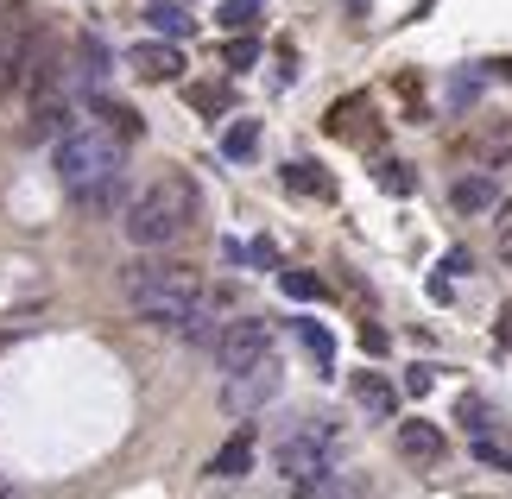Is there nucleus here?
<instances>
[{
  "label": "nucleus",
  "mask_w": 512,
  "mask_h": 499,
  "mask_svg": "<svg viewBox=\"0 0 512 499\" xmlns=\"http://www.w3.org/2000/svg\"><path fill=\"white\" fill-rule=\"evenodd\" d=\"M190 215H196V184L190 177H159L152 190H140L127 203L121 228H127L133 247H171L177 234L190 228Z\"/></svg>",
  "instance_id": "obj_1"
},
{
  "label": "nucleus",
  "mask_w": 512,
  "mask_h": 499,
  "mask_svg": "<svg viewBox=\"0 0 512 499\" xmlns=\"http://www.w3.org/2000/svg\"><path fill=\"white\" fill-rule=\"evenodd\" d=\"M121 291H127V304L140 310L146 323H159V329H177L190 316V304L203 297V285H196L190 266H127Z\"/></svg>",
  "instance_id": "obj_2"
},
{
  "label": "nucleus",
  "mask_w": 512,
  "mask_h": 499,
  "mask_svg": "<svg viewBox=\"0 0 512 499\" xmlns=\"http://www.w3.org/2000/svg\"><path fill=\"white\" fill-rule=\"evenodd\" d=\"M121 158L127 152H121V139H114L108 127H70V133H57V146H51V165H57L64 196L114 177V171H121Z\"/></svg>",
  "instance_id": "obj_3"
},
{
  "label": "nucleus",
  "mask_w": 512,
  "mask_h": 499,
  "mask_svg": "<svg viewBox=\"0 0 512 499\" xmlns=\"http://www.w3.org/2000/svg\"><path fill=\"white\" fill-rule=\"evenodd\" d=\"M272 462H279L285 481H310V474L336 468V424H329V417L291 424V430L279 436V449H272Z\"/></svg>",
  "instance_id": "obj_4"
},
{
  "label": "nucleus",
  "mask_w": 512,
  "mask_h": 499,
  "mask_svg": "<svg viewBox=\"0 0 512 499\" xmlns=\"http://www.w3.org/2000/svg\"><path fill=\"white\" fill-rule=\"evenodd\" d=\"M279 386H285V373L266 354V361H253V367H241V373L222 379V411L228 417H253V411H266L272 398H279Z\"/></svg>",
  "instance_id": "obj_5"
},
{
  "label": "nucleus",
  "mask_w": 512,
  "mask_h": 499,
  "mask_svg": "<svg viewBox=\"0 0 512 499\" xmlns=\"http://www.w3.org/2000/svg\"><path fill=\"white\" fill-rule=\"evenodd\" d=\"M266 354H272V323H266V316L222 323V335H215V367H222V373H241L253 361H266Z\"/></svg>",
  "instance_id": "obj_6"
},
{
  "label": "nucleus",
  "mask_w": 512,
  "mask_h": 499,
  "mask_svg": "<svg viewBox=\"0 0 512 499\" xmlns=\"http://www.w3.org/2000/svg\"><path fill=\"white\" fill-rule=\"evenodd\" d=\"M449 203H456L462 215H494L500 209V177L494 171H468L449 184Z\"/></svg>",
  "instance_id": "obj_7"
},
{
  "label": "nucleus",
  "mask_w": 512,
  "mask_h": 499,
  "mask_svg": "<svg viewBox=\"0 0 512 499\" xmlns=\"http://www.w3.org/2000/svg\"><path fill=\"white\" fill-rule=\"evenodd\" d=\"M127 64L140 70L146 83H177V76H184V51H177V45H133Z\"/></svg>",
  "instance_id": "obj_8"
},
{
  "label": "nucleus",
  "mask_w": 512,
  "mask_h": 499,
  "mask_svg": "<svg viewBox=\"0 0 512 499\" xmlns=\"http://www.w3.org/2000/svg\"><path fill=\"white\" fill-rule=\"evenodd\" d=\"M247 468H253V430L241 424V430H234V436H228L222 449L209 455V474H215V481H241Z\"/></svg>",
  "instance_id": "obj_9"
},
{
  "label": "nucleus",
  "mask_w": 512,
  "mask_h": 499,
  "mask_svg": "<svg viewBox=\"0 0 512 499\" xmlns=\"http://www.w3.org/2000/svg\"><path fill=\"white\" fill-rule=\"evenodd\" d=\"M399 455H405V462H437V455H443V430L424 424V417H411V424H399Z\"/></svg>",
  "instance_id": "obj_10"
},
{
  "label": "nucleus",
  "mask_w": 512,
  "mask_h": 499,
  "mask_svg": "<svg viewBox=\"0 0 512 499\" xmlns=\"http://www.w3.org/2000/svg\"><path fill=\"white\" fill-rule=\"evenodd\" d=\"M291 499H361V487H354V474L323 468V474H310V481H291Z\"/></svg>",
  "instance_id": "obj_11"
},
{
  "label": "nucleus",
  "mask_w": 512,
  "mask_h": 499,
  "mask_svg": "<svg viewBox=\"0 0 512 499\" xmlns=\"http://www.w3.org/2000/svg\"><path fill=\"white\" fill-rule=\"evenodd\" d=\"M171 335H184L190 348H215V335H222V316H215V304H209V297H196V304H190V316H184V323H177Z\"/></svg>",
  "instance_id": "obj_12"
},
{
  "label": "nucleus",
  "mask_w": 512,
  "mask_h": 499,
  "mask_svg": "<svg viewBox=\"0 0 512 499\" xmlns=\"http://www.w3.org/2000/svg\"><path fill=\"white\" fill-rule=\"evenodd\" d=\"M70 203H76V209H89V215H108V209H121V203H127V171H114V177H102V184L76 190Z\"/></svg>",
  "instance_id": "obj_13"
},
{
  "label": "nucleus",
  "mask_w": 512,
  "mask_h": 499,
  "mask_svg": "<svg viewBox=\"0 0 512 499\" xmlns=\"http://www.w3.org/2000/svg\"><path fill=\"white\" fill-rule=\"evenodd\" d=\"M354 398H361V411L380 417V424H392V411H399V392H392L380 373H361V379H354Z\"/></svg>",
  "instance_id": "obj_14"
},
{
  "label": "nucleus",
  "mask_w": 512,
  "mask_h": 499,
  "mask_svg": "<svg viewBox=\"0 0 512 499\" xmlns=\"http://www.w3.org/2000/svg\"><path fill=\"white\" fill-rule=\"evenodd\" d=\"M70 127H76L70 95H64V102H38V114H32V139H57V133H70Z\"/></svg>",
  "instance_id": "obj_15"
},
{
  "label": "nucleus",
  "mask_w": 512,
  "mask_h": 499,
  "mask_svg": "<svg viewBox=\"0 0 512 499\" xmlns=\"http://www.w3.org/2000/svg\"><path fill=\"white\" fill-rule=\"evenodd\" d=\"M146 19H152V32H165V38H184L190 32V13L177 7V0H152Z\"/></svg>",
  "instance_id": "obj_16"
},
{
  "label": "nucleus",
  "mask_w": 512,
  "mask_h": 499,
  "mask_svg": "<svg viewBox=\"0 0 512 499\" xmlns=\"http://www.w3.org/2000/svg\"><path fill=\"white\" fill-rule=\"evenodd\" d=\"M215 26L253 32V26H260V0H222V7H215Z\"/></svg>",
  "instance_id": "obj_17"
},
{
  "label": "nucleus",
  "mask_w": 512,
  "mask_h": 499,
  "mask_svg": "<svg viewBox=\"0 0 512 499\" xmlns=\"http://www.w3.org/2000/svg\"><path fill=\"white\" fill-rule=\"evenodd\" d=\"M481 165H487V171L512 165V127H487V133H481Z\"/></svg>",
  "instance_id": "obj_18"
},
{
  "label": "nucleus",
  "mask_w": 512,
  "mask_h": 499,
  "mask_svg": "<svg viewBox=\"0 0 512 499\" xmlns=\"http://www.w3.org/2000/svg\"><path fill=\"white\" fill-rule=\"evenodd\" d=\"M222 152H228V158H253V152H260V127H253V121H234V127L222 133Z\"/></svg>",
  "instance_id": "obj_19"
},
{
  "label": "nucleus",
  "mask_w": 512,
  "mask_h": 499,
  "mask_svg": "<svg viewBox=\"0 0 512 499\" xmlns=\"http://www.w3.org/2000/svg\"><path fill=\"white\" fill-rule=\"evenodd\" d=\"M285 184L304 190V196H329V177H323L317 165H304V158H298V165H285Z\"/></svg>",
  "instance_id": "obj_20"
},
{
  "label": "nucleus",
  "mask_w": 512,
  "mask_h": 499,
  "mask_svg": "<svg viewBox=\"0 0 512 499\" xmlns=\"http://www.w3.org/2000/svg\"><path fill=\"white\" fill-rule=\"evenodd\" d=\"M298 342L310 348V354H317V361L329 367V361H336V335H329L323 323H298Z\"/></svg>",
  "instance_id": "obj_21"
},
{
  "label": "nucleus",
  "mask_w": 512,
  "mask_h": 499,
  "mask_svg": "<svg viewBox=\"0 0 512 499\" xmlns=\"http://www.w3.org/2000/svg\"><path fill=\"white\" fill-rule=\"evenodd\" d=\"M475 455H481L487 468H512V443H506V436H487V430H481V436H475Z\"/></svg>",
  "instance_id": "obj_22"
},
{
  "label": "nucleus",
  "mask_w": 512,
  "mask_h": 499,
  "mask_svg": "<svg viewBox=\"0 0 512 499\" xmlns=\"http://www.w3.org/2000/svg\"><path fill=\"white\" fill-rule=\"evenodd\" d=\"M279 285H285V297H298V304H310V297H323V278H310V272H285Z\"/></svg>",
  "instance_id": "obj_23"
},
{
  "label": "nucleus",
  "mask_w": 512,
  "mask_h": 499,
  "mask_svg": "<svg viewBox=\"0 0 512 499\" xmlns=\"http://www.w3.org/2000/svg\"><path fill=\"white\" fill-rule=\"evenodd\" d=\"M95 108H102L108 121L121 127V139H140V114H133V108H121V102H95Z\"/></svg>",
  "instance_id": "obj_24"
},
{
  "label": "nucleus",
  "mask_w": 512,
  "mask_h": 499,
  "mask_svg": "<svg viewBox=\"0 0 512 499\" xmlns=\"http://www.w3.org/2000/svg\"><path fill=\"white\" fill-rule=\"evenodd\" d=\"M247 64H260V45H253V38L241 32V38L228 45V70H247Z\"/></svg>",
  "instance_id": "obj_25"
},
{
  "label": "nucleus",
  "mask_w": 512,
  "mask_h": 499,
  "mask_svg": "<svg viewBox=\"0 0 512 499\" xmlns=\"http://www.w3.org/2000/svg\"><path fill=\"white\" fill-rule=\"evenodd\" d=\"M380 190L405 196V190H411V171H405V165H380Z\"/></svg>",
  "instance_id": "obj_26"
},
{
  "label": "nucleus",
  "mask_w": 512,
  "mask_h": 499,
  "mask_svg": "<svg viewBox=\"0 0 512 499\" xmlns=\"http://www.w3.org/2000/svg\"><path fill=\"white\" fill-rule=\"evenodd\" d=\"M430 386H437V367H411V373H405V392H411V398H424Z\"/></svg>",
  "instance_id": "obj_27"
},
{
  "label": "nucleus",
  "mask_w": 512,
  "mask_h": 499,
  "mask_svg": "<svg viewBox=\"0 0 512 499\" xmlns=\"http://www.w3.org/2000/svg\"><path fill=\"white\" fill-rule=\"evenodd\" d=\"M462 424H468V430H475V436L487 430V405H481V398H462Z\"/></svg>",
  "instance_id": "obj_28"
},
{
  "label": "nucleus",
  "mask_w": 512,
  "mask_h": 499,
  "mask_svg": "<svg viewBox=\"0 0 512 499\" xmlns=\"http://www.w3.org/2000/svg\"><path fill=\"white\" fill-rule=\"evenodd\" d=\"M500 70H506V83H512V64H500Z\"/></svg>",
  "instance_id": "obj_29"
}]
</instances>
